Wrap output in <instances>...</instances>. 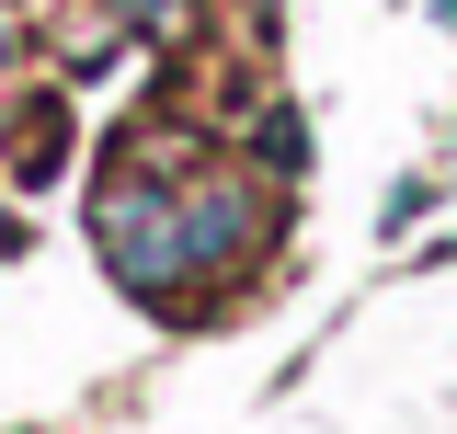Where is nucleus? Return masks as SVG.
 I'll return each mask as SVG.
<instances>
[{
  "mask_svg": "<svg viewBox=\"0 0 457 434\" xmlns=\"http://www.w3.org/2000/svg\"><path fill=\"white\" fill-rule=\"evenodd\" d=\"M92 240L137 297H183L195 274L240 263L263 240V195L252 171H171V161H126L92 195Z\"/></svg>",
  "mask_w": 457,
  "mask_h": 434,
  "instance_id": "obj_1",
  "label": "nucleus"
},
{
  "mask_svg": "<svg viewBox=\"0 0 457 434\" xmlns=\"http://www.w3.org/2000/svg\"><path fill=\"white\" fill-rule=\"evenodd\" d=\"M57 149H69V114H57V104H23V161H12V171H23V183H46Z\"/></svg>",
  "mask_w": 457,
  "mask_h": 434,
  "instance_id": "obj_2",
  "label": "nucleus"
},
{
  "mask_svg": "<svg viewBox=\"0 0 457 434\" xmlns=\"http://www.w3.org/2000/svg\"><path fill=\"white\" fill-rule=\"evenodd\" d=\"M0 69H12V12H0Z\"/></svg>",
  "mask_w": 457,
  "mask_h": 434,
  "instance_id": "obj_3",
  "label": "nucleus"
},
{
  "mask_svg": "<svg viewBox=\"0 0 457 434\" xmlns=\"http://www.w3.org/2000/svg\"><path fill=\"white\" fill-rule=\"evenodd\" d=\"M0 252H12V206H0Z\"/></svg>",
  "mask_w": 457,
  "mask_h": 434,
  "instance_id": "obj_4",
  "label": "nucleus"
}]
</instances>
